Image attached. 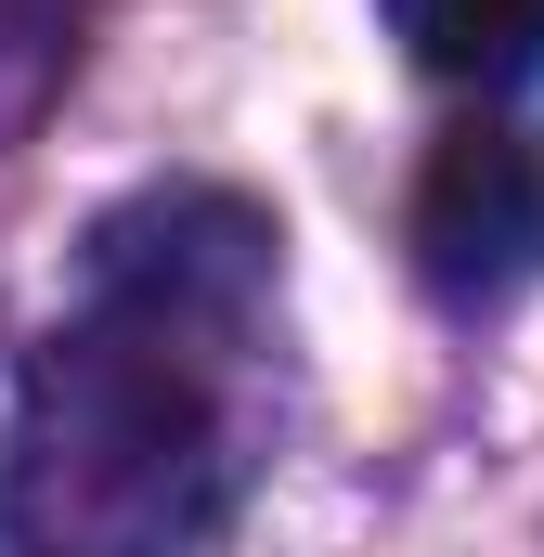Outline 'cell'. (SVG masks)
Wrapping results in <instances>:
<instances>
[{"label":"cell","mask_w":544,"mask_h":557,"mask_svg":"<svg viewBox=\"0 0 544 557\" xmlns=\"http://www.w3.org/2000/svg\"><path fill=\"white\" fill-rule=\"evenodd\" d=\"M415 273L454 311L519 298L544 273V143L519 117H467V131L428 143V169H415Z\"/></svg>","instance_id":"cell-2"},{"label":"cell","mask_w":544,"mask_h":557,"mask_svg":"<svg viewBox=\"0 0 544 557\" xmlns=\"http://www.w3.org/2000/svg\"><path fill=\"white\" fill-rule=\"evenodd\" d=\"M390 39L454 91H532L544 78V0H390Z\"/></svg>","instance_id":"cell-3"},{"label":"cell","mask_w":544,"mask_h":557,"mask_svg":"<svg viewBox=\"0 0 544 557\" xmlns=\"http://www.w3.org/2000/svg\"><path fill=\"white\" fill-rule=\"evenodd\" d=\"M247 337V311L182 285L91 273V324H65L26 376L0 532L13 545H195L234 506L221 389L208 363Z\"/></svg>","instance_id":"cell-1"}]
</instances>
